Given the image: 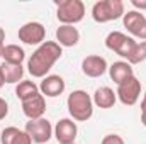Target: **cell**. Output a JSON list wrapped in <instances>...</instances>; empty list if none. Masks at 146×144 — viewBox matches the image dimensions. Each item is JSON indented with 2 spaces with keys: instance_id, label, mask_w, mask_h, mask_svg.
<instances>
[{
  "instance_id": "25",
  "label": "cell",
  "mask_w": 146,
  "mask_h": 144,
  "mask_svg": "<svg viewBox=\"0 0 146 144\" xmlns=\"http://www.w3.org/2000/svg\"><path fill=\"white\" fill-rule=\"evenodd\" d=\"M141 124L146 127V110H141Z\"/></svg>"
},
{
  "instance_id": "19",
  "label": "cell",
  "mask_w": 146,
  "mask_h": 144,
  "mask_svg": "<svg viewBox=\"0 0 146 144\" xmlns=\"http://www.w3.org/2000/svg\"><path fill=\"white\" fill-rule=\"evenodd\" d=\"M0 68H2V75H3V81L5 83H19V80H22V76H24L22 65H9V63H3Z\"/></svg>"
},
{
  "instance_id": "8",
  "label": "cell",
  "mask_w": 146,
  "mask_h": 144,
  "mask_svg": "<svg viewBox=\"0 0 146 144\" xmlns=\"http://www.w3.org/2000/svg\"><path fill=\"white\" fill-rule=\"evenodd\" d=\"M46 37V29L41 22H27L19 29V41H22L24 44L29 46H36V44H42Z\"/></svg>"
},
{
  "instance_id": "11",
  "label": "cell",
  "mask_w": 146,
  "mask_h": 144,
  "mask_svg": "<svg viewBox=\"0 0 146 144\" xmlns=\"http://www.w3.org/2000/svg\"><path fill=\"white\" fill-rule=\"evenodd\" d=\"M78 134V127L72 119H61L56 122L54 127V137L58 144H70L75 143V137Z\"/></svg>"
},
{
  "instance_id": "16",
  "label": "cell",
  "mask_w": 146,
  "mask_h": 144,
  "mask_svg": "<svg viewBox=\"0 0 146 144\" xmlns=\"http://www.w3.org/2000/svg\"><path fill=\"white\" fill-rule=\"evenodd\" d=\"M92 100H94V104H95L97 107L110 108V107H114V104H115V100H117V95L114 93V90L109 88V87H100V88L95 90Z\"/></svg>"
},
{
  "instance_id": "30",
  "label": "cell",
  "mask_w": 146,
  "mask_h": 144,
  "mask_svg": "<svg viewBox=\"0 0 146 144\" xmlns=\"http://www.w3.org/2000/svg\"><path fill=\"white\" fill-rule=\"evenodd\" d=\"M70 144H75V143H70Z\"/></svg>"
},
{
  "instance_id": "1",
  "label": "cell",
  "mask_w": 146,
  "mask_h": 144,
  "mask_svg": "<svg viewBox=\"0 0 146 144\" xmlns=\"http://www.w3.org/2000/svg\"><path fill=\"white\" fill-rule=\"evenodd\" d=\"M63 48L54 41H44L36 51L31 54L27 61V70L34 78H44L53 65L61 58Z\"/></svg>"
},
{
  "instance_id": "22",
  "label": "cell",
  "mask_w": 146,
  "mask_h": 144,
  "mask_svg": "<svg viewBox=\"0 0 146 144\" xmlns=\"http://www.w3.org/2000/svg\"><path fill=\"white\" fill-rule=\"evenodd\" d=\"M100 144H124V139L117 134H107Z\"/></svg>"
},
{
  "instance_id": "14",
  "label": "cell",
  "mask_w": 146,
  "mask_h": 144,
  "mask_svg": "<svg viewBox=\"0 0 146 144\" xmlns=\"http://www.w3.org/2000/svg\"><path fill=\"white\" fill-rule=\"evenodd\" d=\"M2 144H33L29 134L26 131H21L17 127H5L0 134Z\"/></svg>"
},
{
  "instance_id": "15",
  "label": "cell",
  "mask_w": 146,
  "mask_h": 144,
  "mask_svg": "<svg viewBox=\"0 0 146 144\" xmlns=\"http://www.w3.org/2000/svg\"><path fill=\"white\" fill-rule=\"evenodd\" d=\"M109 75L114 83L121 85L127 78L134 76V70H133V66L127 61H115V63H112L109 66Z\"/></svg>"
},
{
  "instance_id": "5",
  "label": "cell",
  "mask_w": 146,
  "mask_h": 144,
  "mask_svg": "<svg viewBox=\"0 0 146 144\" xmlns=\"http://www.w3.org/2000/svg\"><path fill=\"white\" fill-rule=\"evenodd\" d=\"M134 44H136V41H134L133 37L126 36L124 32H119V31H112V32H109L107 37H106V46H107V49L114 51L115 54H119V56H122V58H126V59L129 58V54H131Z\"/></svg>"
},
{
  "instance_id": "23",
  "label": "cell",
  "mask_w": 146,
  "mask_h": 144,
  "mask_svg": "<svg viewBox=\"0 0 146 144\" xmlns=\"http://www.w3.org/2000/svg\"><path fill=\"white\" fill-rule=\"evenodd\" d=\"M7 114H9V105H7L5 98L0 97V120H3L7 117Z\"/></svg>"
},
{
  "instance_id": "24",
  "label": "cell",
  "mask_w": 146,
  "mask_h": 144,
  "mask_svg": "<svg viewBox=\"0 0 146 144\" xmlns=\"http://www.w3.org/2000/svg\"><path fill=\"white\" fill-rule=\"evenodd\" d=\"M131 3H133V7L134 9H139V10H146V0H131Z\"/></svg>"
},
{
  "instance_id": "9",
  "label": "cell",
  "mask_w": 146,
  "mask_h": 144,
  "mask_svg": "<svg viewBox=\"0 0 146 144\" xmlns=\"http://www.w3.org/2000/svg\"><path fill=\"white\" fill-rule=\"evenodd\" d=\"M22 112L29 120H36L42 119L44 112H46V100L42 93H36L26 100H22Z\"/></svg>"
},
{
  "instance_id": "29",
  "label": "cell",
  "mask_w": 146,
  "mask_h": 144,
  "mask_svg": "<svg viewBox=\"0 0 146 144\" xmlns=\"http://www.w3.org/2000/svg\"><path fill=\"white\" fill-rule=\"evenodd\" d=\"M3 46H5V44H0V58H2V54H3Z\"/></svg>"
},
{
  "instance_id": "18",
  "label": "cell",
  "mask_w": 146,
  "mask_h": 144,
  "mask_svg": "<svg viewBox=\"0 0 146 144\" xmlns=\"http://www.w3.org/2000/svg\"><path fill=\"white\" fill-rule=\"evenodd\" d=\"M146 20V17L141 14V12H138V10H129L127 14L124 12V15H122V22H124V27L134 36L136 34V31L143 26V22Z\"/></svg>"
},
{
  "instance_id": "10",
  "label": "cell",
  "mask_w": 146,
  "mask_h": 144,
  "mask_svg": "<svg viewBox=\"0 0 146 144\" xmlns=\"http://www.w3.org/2000/svg\"><path fill=\"white\" fill-rule=\"evenodd\" d=\"M107 70H109L107 61L102 56L92 54V56L83 58V61H82V71H83L85 76H88V78H99V76H102L104 73L107 71Z\"/></svg>"
},
{
  "instance_id": "4",
  "label": "cell",
  "mask_w": 146,
  "mask_h": 144,
  "mask_svg": "<svg viewBox=\"0 0 146 144\" xmlns=\"http://www.w3.org/2000/svg\"><path fill=\"white\" fill-rule=\"evenodd\" d=\"M124 15V3L121 0H100L92 7V17L95 22L106 24Z\"/></svg>"
},
{
  "instance_id": "7",
  "label": "cell",
  "mask_w": 146,
  "mask_h": 144,
  "mask_svg": "<svg viewBox=\"0 0 146 144\" xmlns=\"http://www.w3.org/2000/svg\"><path fill=\"white\" fill-rule=\"evenodd\" d=\"M26 132L29 134L33 143L46 144L53 136V127H51V122L42 117V119H36V120H29L26 124Z\"/></svg>"
},
{
  "instance_id": "2",
  "label": "cell",
  "mask_w": 146,
  "mask_h": 144,
  "mask_svg": "<svg viewBox=\"0 0 146 144\" xmlns=\"http://www.w3.org/2000/svg\"><path fill=\"white\" fill-rule=\"evenodd\" d=\"M68 112L73 117V120L87 122L94 115V100L85 90H75L68 95L66 100Z\"/></svg>"
},
{
  "instance_id": "27",
  "label": "cell",
  "mask_w": 146,
  "mask_h": 144,
  "mask_svg": "<svg viewBox=\"0 0 146 144\" xmlns=\"http://www.w3.org/2000/svg\"><path fill=\"white\" fill-rule=\"evenodd\" d=\"M141 110H146V92L143 95V100H141Z\"/></svg>"
},
{
  "instance_id": "28",
  "label": "cell",
  "mask_w": 146,
  "mask_h": 144,
  "mask_svg": "<svg viewBox=\"0 0 146 144\" xmlns=\"http://www.w3.org/2000/svg\"><path fill=\"white\" fill-rule=\"evenodd\" d=\"M3 83H5V81H3V75H2V68H0V88L3 87Z\"/></svg>"
},
{
  "instance_id": "20",
  "label": "cell",
  "mask_w": 146,
  "mask_h": 144,
  "mask_svg": "<svg viewBox=\"0 0 146 144\" xmlns=\"http://www.w3.org/2000/svg\"><path fill=\"white\" fill-rule=\"evenodd\" d=\"M39 93V87H37L34 81H29V80H22L19 81V85L15 87V95L21 98V100H26L33 95Z\"/></svg>"
},
{
  "instance_id": "13",
  "label": "cell",
  "mask_w": 146,
  "mask_h": 144,
  "mask_svg": "<svg viewBox=\"0 0 146 144\" xmlns=\"http://www.w3.org/2000/svg\"><path fill=\"white\" fill-rule=\"evenodd\" d=\"M56 41L61 48H73L80 41V32L73 26H60L56 29Z\"/></svg>"
},
{
  "instance_id": "17",
  "label": "cell",
  "mask_w": 146,
  "mask_h": 144,
  "mask_svg": "<svg viewBox=\"0 0 146 144\" xmlns=\"http://www.w3.org/2000/svg\"><path fill=\"white\" fill-rule=\"evenodd\" d=\"M2 58H3V63H9V65H22V61L26 58V53L17 44H7V46H3Z\"/></svg>"
},
{
  "instance_id": "21",
  "label": "cell",
  "mask_w": 146,
  "mask_h": 144,
  "mask_svg": "<svg viewBox=\"0 0 146 144\" xmlns=\"http://www.w3.org/2000/svg\"><path fill=\"white\" fill-rule=\"evenodd\" d=\"M146 59V41H141V42H136L129 58H127V63L133 66V65H139Z\"/></svg>"
},
{
  "instance_id": "3",
  "label": "cell",
  "mask_w": 146,
  "mask_h": 144,
  "mask_svg": "<svg viewBox=\"0 0 146 144\" xmlns=\"http://www.w3.org/2000/svg\"><path fill=\"white\" fill-rule=\"evenodd\" d=\"M56 17L61 26H75L85 17V5L82 0H61L56 2Z\"/></svg>"
},
{
  "instance_id": "6",
  "label": "cell",
  "mask_w": 146,
  "mask_h": 144,
  "mask_svg": "<svg viewBox=\"0 0 146 144\" xmlns=\"http://www.w3.org/2000/svg\"><path fill=\"white\" fill-rule=\"evenodd\" d=\"M117 98L121 100V104L124 105H134L139 100L141 95V81L136 76L127 78L126 81H122L121 85H117V92H115Z\"/></svg>"
},
{
  "instance_id": "26",
  "label": "cell",
  "mask_w": 146,
  "mask_h": 144,
  "mask_svg": "<svg viewBox=\"0 0 146 144\" xmlns=\"http://www.w3.org/2000/svg\"><path fill=\"white\" fill-rule=\"evenodd\" d=\"M3 41H5V31L0 27V44H3Z\"/></svg>"
},
{
  "instance_id": "12",
  "label": "cell",
  "mask_w": 146,
  "mask_h": 144,
  "mask_svg": "<svg viewBox=\"0 0 146 144\" xmlns=\"http://www.w3.org/2000/svg\"><path fill=\"white\" fill-rule=\"evenodd\" d=\"M39 90L46 97H58L65 92V80L60 75H48L42 78Z\"/></svg>"
}]
</instances>
